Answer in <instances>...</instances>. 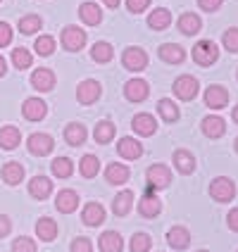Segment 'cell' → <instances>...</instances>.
Here are the masks:
<instances>
[{"label": "cell", "mask_w": 238, "mask_h": 252, "mask_svg": "<svg viewBox=\"0 0 238 252\" xmlns=\"http://www.w3.org/2000/svg\"><path fill=\"white\" fill-rule=\"evenodd\" d=\"M134 207V190H119L114 195V202H112V212L117 217H126L129 212Z\"/></svg>", "instance_id": "cb8c5ba5"}, {"label": "cell", "mask_w": 238, "mask_h": 252, "mask_svg": "<svg viewBox=\"0 0 238 252\" xmlns=\"http://www.w3.org/2000/svg\"><path fill=\"white\" fill-rule=\"evenodd\" d=\"M200 27H203V22H200V17L196 12H183L179 17V31L183 36H196Z\"/></svg>", "instance_id": "f1b7e54d"}, {"label": "cell", "mask_w": 238, "mask_h": 252, "mask_svg": "<svg viewBox=\"0 0 238 252\" xmlns=\"http://www.w3.org/2000/svg\"><path fill=\"white\" fill-rule=\"evenodd\" d=\"M79 17H81V22L88 24V27H96L102 22V12H100V7L96 2H81L79 5Z\"/></svg>", "instance_id": "d4e9b609"}, {"label": "cell", "mask_w": 238, "mask_h": 252, "mask_svg": "<svg viewBox=\"0 0 238 252\" xmlns=\"http://www.w3.org/2000/svg\"><path fill=\"white\" fill-rule=\"evenodd\" d=\"M0 176H2V181L7 183V186H17V183H22V179H24V167L19 162H7L2 167V171H0Z\"/></svg>", "instance_id": "f546056e"}, {"label": "cell", "mask_w": 238, "mask_h": 252, "mask_svg": "<svg viewBox=\"0 0 238 252\" xmlns=\"http://www.w3.org/2000/svg\"><path fill=\"white\" fill-rule=\"evenodd\" d=\"M210 195L217 202H231L236 197V183L231 181L229 176H217L210 183Z\"/></svg>", "instance_id": "7a4b0ae2"}, {"label": "cell", "mask_w": 238, "mask_h": 252, "mask_svg": "<svg viewBox=\"0 0 238 252\" xmlns=\"http://www.w3.org/2000/svg\"><path fill=\"white\" fill-rule=\"evenodd\" d=\"M138 212H140V217H145V219H153V217H157L162 212V200L155 195L153 188H148V193L138 202Z\"/></svg>", "instance_id": "8fae6325"}, {"label": "cell", "mask_w": 238, "mask_h": 252, "mask_svg": "<svg viewBox=\"0 0 238 252\" xmlns=\"http://www.w3.org/2000/svg\"><path fill=\"white\" fill-rule=\"evenodd\" d=\"M122 64H124L129 71H143L145 67H148V55H145L143 48L129 45V48L124 50V55H122Z\"/></svg>", "instance_id": "5b68a950"}, {"label": "cell", "mask_w": 238, "mask_h": 252, "mask_svg": "<svg viewBox=\"0 0 238 252\" xmlns=\"http://www.w3.org/2000/svg\"><path fill=\"white\" fill-rule=\"evenodd\" d=\"M100 93H102V88H100V84L96 79H86V81H81L76 86V100L81 105H93L100 98Z\"/></svg>", "instance_id": "ba28073f"}, {"label": "cell", "mask_w": 238, "mask_h": 252, "mask_svg": "<svg viewBox=\"0 0 238 252\" xmlns=\"http://www.w3.org/2000/svg\"><path fill=\"white\" fill-rule=\"evenodd\" d=\"M86 126L84 124H79V122H71V124H67V128H65V140L69 143V145H84V140H86Z\"/></svg>", "instance_id": "4dcf8cb0"}, {"label": "cell", "mask_w": 238, "mask_h": 252, "mask_svg": "<svg viewBox=\"0 0 238 252\" xmlns=\"http://www.w3.org/2000/svg\"><path fill=\"white\" fill-rule=\"evenodd\" d=\"M145 176H148V183H150L153 190H162V188H167L169 183H171V171H169L167 164H153V167H148Z\"/></svg>", "instance_id": "52a82bcc"}, {"label": "cell", "mask_w": 238, "mask_h": 252, "mask_svg": "<svg viewBox=\"0 0 238 252\" xmlns=\"http://www.w3.org/2000/svg\"><path fill=\"white\" fill-rule=\"evenodd\" d=\"M231 117H234V122H236V124H238V105H236V107H234V114H231Z\"/></svg>", "instance_id": "f5cc1de1"}, {"label": "cell", "mask_w": 238, "mask_h": 252, "mask_svg": "<svg viewBox=\"0 0 238 252\" xmlns=\"http://www.w3.org/2000/svg\"><path fill=\"white\" fill-rule=\"evenodd\" d=\"M10 228H12L10 217H7V214H0V238H5V236L10 233Z\"/></svg>", "instance_id": "c3c4849f"}, {"label": "cell", "mask_w": 238, "mask_h": 252, "mask_svg": "<svg viewBox=\"0 0 238 252\" xmlns=\"http://www.w3.org/2000/svg\"><path fill=\"white\" fill-rule=\"evenodd\" d=\"M222 43H224V48L229 53H238V27L226 29L224 36H222Z\"/></svg>", "instance_id": "b9f144b4"}, {"label": "cell", "mask_w": 238, "mask_h": 252, "mask_svg": "<svg viewBox=\"0 0 238 252\" xmlns=\"http://www.w3.org/2000/svg\"><path fill=\"white\" fill-rule=\"evenodd\" d=\"M22 114L29 122H41L43 117L48 114V105L41 98H27L24 105H22Z\"/></svg>", "instance_id": "4fadbf2b"}, {"label": "cell", "mask_w": 238, "mask_h": 252, "mask_svg": "<svg viewBox=\"0 0 238 252\" xmlns=\"http://www.w3.org/2000/svg\"><path fill=\"white\" fill-rule=\"evenodd\" d=\"M81 221L86 226H100L105 221V210H102V205L100 202H88L81 212Z\"/></svg>", "instance_id": "44dd1931"}, {"label": "cell", "mask_w": 238, "mask_h": 252, "mask_svg": "<svg viewBox=\"0 0 238 252\" xmlns=\"http://www.w3.org/2000/svg\"><path fill=\"white\" fill-rule=\"evenodd\" d=\"M34 50H36L41 57L53 55V50H55V38H53V36H38L36 43H34Z\"/></svg>", "instance_id": "60d3db41"}, {"label": "cell", "mask_w": 238, "mask_h": 252, "mask_svg": "<svg viewBox=\"0 0 238 252\" xmlns=\"http://www.w3.org/2000/svg\"><path fill=\"white\" fill-rule=\"evenodd\" d=\"M22 143V133L17 126H2L0 128V148L2 150H14Z\"/></svg>", "instance_id": "83f0119b"}, {"label": "cell", "mask_w": 238, "mask_h": 252, "mask_svg": "<svg viewBox=\"0 0 238 252\" xmlns=\"http://www.w3.org/2000/svg\"><path fill=\"white\" fill-rule=\"evenodd\" d=\"M217 57H219V48H217V43L210 41V38L198 41L196 45H193V60H196L200 67H210V64H214Z\"/></svg>", "instance_id": "6da1fadb"}, {"label": "cell", "mask_w": 238, "mask_h": 252, "mask_svg": "<svg viewBox=\"0 0 238 252\" xmlns=\"http://www.w3.org/2000/svg\"><path fill=\"white\" fill-rule=\"evenodd\" d=\"M148 5H150V0H126L129 12H134V14L145 12V10H148Z\"/></svg>", "instance_id": "bcb514c9"}, {"label": "cell", "mask_w": 238, "mask_h": 252, "mask_svg": "<svg viewBox=\"0 0 238 252\" xmlns=\"http://www.w3.org/2000/svg\"><path fill=\"white\" fill-rule=\"evenodd\" d=\"M203 133L207 138H222L226 133V122L219 114H210V117L203 119Z\"/></svg>", "instance_id": "9a60e30c"}, {"label": "cell", "mask_w": 238, "mask_h": 252, "mask_svg": "<svg viewBox=\"0 0 238 252\" xmlns=\"http://www.w3.org/2000/svg\"><path fill=\"white\" fill-rule=\"evenodd\" d=\"M226 224H229V228H231V231H236V233H238V207L229 212V217H226Z\"/></svg>", "instance_id": "681fc988"}, {"label": "cell", "mask_w": 238, "mask_h": 252, "mask_svg": "<svg viewBox=\"0 0 238 252\" xmlns=\"http://www.w3.org/2000/svg\"><path fill=\"white\" fill-rule=\"evenodd\" d=\"M169 24H171V12L167 7H157V10H153L148 14V27L153 31H165Z\"/></svg>", "instance_id": "484cf974"}, {"label": "cell", "mask_w": 238, "mask_h": 252, "mask_svg": "<svg viewBox=\"0 0 238 252\" xmlns=\"http://www.w3.org/2000/svg\"><path fill=\"white\" fill-rule=\"evenodd\" d=\"M174 164L181 174H193L196 171V157L188 153V150H176L174 153Z\"/></svg>", "instance_id": "e575fe53"}, {"label": "cell", "mask_w": 238, "mask_h": 252, "mask_svg": "<svg viewBox=\"0 0 238 252\" xmlns=\"http://www.w3.org/2000/svg\"><path fill=\"white\" fill-rule=\"evenodd\" d=\"M157 112H160V117H162V119H165V122H169V124H171V122H176V119H179V105H176V102H171V100L169 98H162L160 100V102H157Z\"/></svg>", "instance_id": "8d00e7d4"}, {"label": "cell", "mask_w": 238, "mask_h": 252, "mask_svg": "<svg viewBox=\"0 0 238 252\" xmlns=\"http://www.w3.org/2000/svg\"><path fill=\"white\" fill-rule=\"evenodd\" d=\"M205 105L210 110H224L226 105H229V91H226L224 86H210L205 91Z\"/></svg>", "instance_id": "7c38bea8"}, {"label": "cell", "mask_w": 238, "mask_h": 252, "mask_svg": "<svg viewBox=\"0 0 238 252\" xmlns=\"http://www.w3.org/2000/svg\"><path fill=\"white\" fill-rule=\"evenodd\" d=\"M29 193H31V197H36V200H45V197L53 193V181L48 176H34L31 183H29Z\"/></svg>", "instance_id": "ffe728a7"}, {"label": "cell", "mask_w": 238, "mask_h": 252, "mask_svg": "<svg viewBox=\"0 0 238 252\" xmlns=\"http://www.w3.org/2000/svg\"><path fill=\"white\" fill-rule=\"evenodd\" d=\"M29 145V153L31 155H38V157H45V155L53 153V148H55V140L50 133H31L27 140Z\"/></svg>", "instance_id": "8992f818"}, {"label": "cell", "mask_w": 238, "mask_h": 252, "mask_svg": "<svg viewBox=\"0 0 238 252\" xmlns=\"http://www.w3.org/2000/svg\"><path fill=\"white\" fill-rule=\"evenodd\" d=\"M69 252H93V243L88 238H74Z\"/></svg>", "instance_id": "ee69618b"}, {"label": "cell", "mask_w": 238, "mask_h": 252, "mask_svg": "<svg viewBox=\"0 0 238 252\" xmlns=\"http://www.w3.org/2000/svg\"><path fill=\"white\" fill-rule=\"evenodd\" d=\"M198 91H200V84L191 74H183V76H179L174 81V95L179 100H193L198 95Z\"/></svg>", "instance_id": "277c9868"}, {"label": "cell", "mask_w": 238, "mask_h": 252, "mask_svg": "<svg viewBox=\"0 0 238 252\" xmlns=\"http://www.w3.org/2000/svg\"><path fill=\"white\" fill-rule=\"evenodd\" d=\"M91 57H93V62H100V64H107L110 60L114 57V50L112 45L107 41H98L93 43V48H91Z\"/></svg>", "instance_id": "836d02e7"}, {"label": "cell", "mask_w": 238, "mask_h": 252, "mask_svg": "<svg viewBox=\"0 0 238 252\" xmlns=\"http://www.w3.org/2000/svg\"><path fill=\"white\" fill-rule=\"evenodd\" d=\"M236 153H238V138H236Z\"/></svg>", "instance_id": "db71d44e"}, {"label": "cell", "mask_w": 238, "mask_h": 252, "mask_svg": "<svg viewBox=\"0 0 238 252\" xmlns=\"http://www.w3.org/2000/svg\"><path fill=\"white\" fill-rule=\"evenodd\" d=\"M79 171L84 179H96L100 174V159L96 155H84L81 162H79Z\"/></svg>", "instance_id": "d6a6232c"}, {"label": "cell", "mask_w": 238, "mask_h": 252, "mask_svg": "<svg viewBox=\"0 0 238 252\" xmlns=\"http://www.w3.org/2000/svg\"><path fill=\"white\" fill-rule=\"evenodd\" d=\"M98 248L100 252H122L124 250V243H122V236L117 231H105L98 238Z\"/></svg>", "instance_id": "7402d4cb"}, {"label": "cell", "mask_w": 238, "mask_h": 252, "mask_svg": "<svg viewBox=\"0 0 238 252\" xmlns=\"http://www.w3.org/2000/svg\"><path fill=\"white\" fill-rule=\"evenodd\" d=\"M55 207H57V212H62V214L76 212V207H79V195H76V190H71V188L60 190L55 197Z\"/></svg>", "instance_id": "5bb4252c"}, {"label": "cell", "mask_w": 238, "mask_h": 252, "mask_svg": "<svg viewBox=\"0 0 238 252\" xmlns=\"http://www.w3.org/2000/svg\"><path fill=\"white\" fill-rule=\"evenodd\" d=\"M12 43V27L7 22H0V48H7Z\"/></svg>", "instance_id": "f6af8a7d"}, {"label": "cell", "mask_w": 238, "mask_h": 252, "mask_svg": "<svg viewBox=\"0 0 238 252\" xmlns=\"http://www.w3.org/2000/svg\"><path fill=\"white\" fill-rule=\"evenodd\" d=\"M5 71H7V62L0 57V76H5Z\"/></svg>", "instance_id": "816d5d0a"}, {"label": "cell", "mask_w": 238, "mask_h": 252, "mask_svg": "<svg viewBox=\"0 0 238 252\" xmlns=\"http://www.w3.org/2000/svg\"><path fill=\"white\" fill-rule=\"evenodd\" d=\"M55 71L53 69H45V67H41V69H36L34 74H31V86L38 91V93H48V91H53L55 88Z\"/></svg>", "instance_id": "30bf717a"}, {"label": "cell", "mask_w": 238, "mask_h": 252, "mask_svg": "<svg viewBox=\"0 0 238 252\" xmlns=\"http://www.w3.org/2000/svg\"><path fill=\"white\" fill-rule=\"evenodd\" d=\"M36 236H38V240H45V243L55 240L57 238V221H53L50 217H41V219L36 221Z\"/></svg>", "instance_id": "4316f807"}, {"label": "cell", "mask_w": 238, "mask_h": 252, "mask_svg": "<svg viewBox=\"0 0 238 252\" xmlns=\"http://www.w3.org/2000/svg\"><path fill=\"white\" fill-rule=\"evenodd\" d=\"M62 45H65V50H69V53H79L86 45V31L81 27H76V24L65 27L62 29Z\"/></svg>", "instance_id": "3957f363"}, {"label": "cell", "mask_w": 238, "mask_h": 252, "mask_svg": "<svg viewBox=\"0 0 238 252\" xmlns=\"http://www.w3.org/2000/svg\"><path fill=\"white\" fill-rule=\"evenodd\" d=\"M198 252H210V250H198Z\"/></svg>", "instance_id": "11a10c76"}, {"label": "cell", "mask_w": 238, "mask_h": 252, "mask_svg": "<svg viewBox=\"0 0 238 252\" xmlns=\"http://www.w3.org/2000/svg\"><path fill=\"white\" fill-rule=\"evenodd\" d=\"M150 245H153V238L140 231V233H134V236H131L129 250L131 252H150Z\"/></svg>", "instance_id": "f35d334b"}, {"label": "cell", "mask_w": 238, "mask_h": 252, "mask_svg": "<svg viewBox=\"0 0 238 252\" xmlns=\"http://www.w3.org/2000/svg\"><path fill=\"white\" fill-rule=\"evenodd\" d=\"M102 2H105V5H107V7H119V2H122V0H102Z\"/></svg>", "instance_id": "f907efd6"}, {"label": "cell", "mask_w": 238, "mask_h": 252, "mask_svg": "<svg viewBox=\"0 0 238 252\" xmlns=\"http://www.w3.org/2000/svg\"><path fill=\"white\" fill-rule=\"evenodd\" d=\"M129 176H131L129 167L119 164V162H112V164H107V169H105V179H107V183H112V186H124L129 181Z\"/></svg>", "instance_id": "ac0fdd59"}, {"label": "cell", "mask_w": 238, "mask_h": 252, "mask_svg": "<svg viewBox=\"0 0 238 252\" xmlns=\"http://www.w3.org/2000/svg\"><path fill=\"white\" fill-rule=\"evenodd\" d=\"M167 243L174 248V250H186L188 243H191L188 228H183V226H171L167 231Z\"/></svg>", "instance_id": "d6986e66"}, {"label": "cell", "mask_w": 238, "mask_h": 252, "mask_svg": "<svg viewBox=\"0 0 238 252\" xmlns=\"http://www.w3.org/2000/svg\"><path fill=\"white\" fill-rule=\"evenodd\" d=\"M124 95L129 102H143V100L150 95V86H148L145 79H131L124 86Z\"/></svg>", "instance_id": "9c48e42d"}, {"label": "cell", "mask_w": 238, "mask_h": 252, "mask_svg": "<svg viewBox=\"0 0 238 252\" xmlns=\"http://www.w3.org/2000/svg\"><path fill=\"white\" fill-rule=\"evenodd\" d=\"M114 131H117V126H114L112 122H107V119H102V122L96 124L93 138H96V143H100V145H107L110 140H114Z\"/></svg>", "instance_id": "1f68e13d"}, {"label": "cell", "mask_w": 238, "mask_h": 252, "mask_svg": "<svg viewBox=\"0 0 238 252\" xmlns=\"http://www.w3.org/2000/svg\"><path fill=\"white\" fill-rule=\"evenodd\" d=\"M222 2H224V0H198L200 10H205V12H217V10L222 7Z\"/></svg>", "instance_id": "7dc6e473"}, {"label": "cell", "mask_w": 238, "mask_h": 252, "mask_svg": "<svg viewBox=\"0 0 238 252\" xmlns=\"http://www.w3.org/2000/svg\"><path fill=\"white\" fill-rule=\"evenodd\" d=\"M41 27H43V19L38 14H27V17L19 19V31H22L24 36H31V33L41 31Z\"/></svg>", "instance_id": "74e56055"}, {"label": "cell", "mask_w": 238, "mask_h": 252, "mask_svg": "<svg viewBox=\"0 0 238 252\" xmlns=\"http://www.w3.org/2000/svg\"><path fill=\"white\" fill-rule=\"evenodd\" d=\"M131 126H134V131H136L138 136H153L155 131H157V119H155L153 114L140 112V114H136V117H134Z\"/></svg>", "instance_id": "2e32d148"}, {"label": "cell", "mask_w": 238, "mask_h": 252, "mask_svg": "<svg viewBox=\"0 0 238 252\" xmlns=\"http://www.w3.org/2000/svg\"><path fill=\"white\" fill-rule=\"evenodd\" d=\"M117 153L122 155L124 159H138L140 155H143V145H140L136 138H131V136H124V138H119Z\"/></svg>", "instance_id": "e0dca14e"}, {"label": "cell", "mask_w": 238, "mask_h": 252, "mask_svg": "<svg viewBox=\"0 0 238 252\" xmlns=\"http://www.w3.org/2000/svg\"><path fill=\"white\" fill-rule=\"evenodd\" d=\"M50 169H53V174H55L57 179H69L71 174H74V162H71L69 157H55L50 162Z\"/></svg>", "instance_id": "d590c367"}, {"label": "cell", "mask_w": 238, "mask_h": 252, "mask_svg": "<svg viewBox=\"0 0 238 252\" xmlns=\"http://www.w3.org/2000/svg\"><path fill=\"white\" fill-rule=\"evenodd\" d=\"M160 57L169 64H181L186 60V50L176 43H165V45H160Z\"/></svg>", "instance_id": "603a6c76"}, {"label": "cell", "mask_w": 238, "mask_h": 252, "mask_svg": "<svg viewBox=\"0 0 238 252\" xmlns=\"http://www.w3.org/2000/svg\"><path fill=\"white\" fill-rule=\"evenodd\" d=\"M12 252H36V240H31L29 236H19L12 243Z\"/></svg>", "instance_id": "7bdbcfd3"}, {"label": "cell", "mask_w": 238, "mask_h": 252, "mask_svg": "<svg viewBox=\"0 0 238 252\" xmlns=\"http://www.w3.org/2000/svg\"><path fill=\"white\" fill-rule=\"evenodd\" d=\"M31 62H34V57H31L27 48H14L12 50V64L17 69H29Z\"/></svg>", "instance_id": "ab89813d"}]
</instances>
